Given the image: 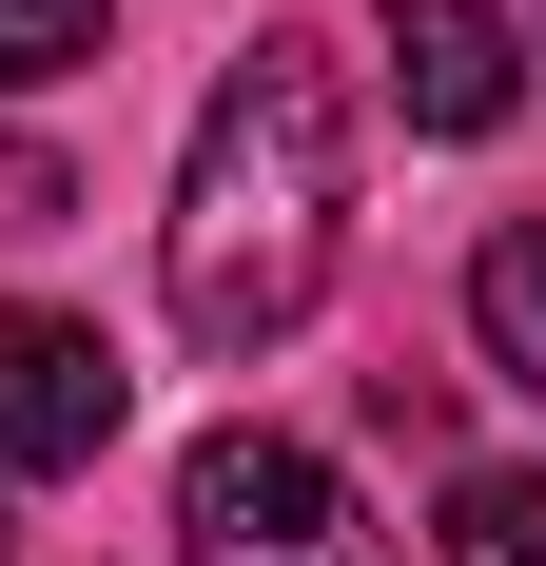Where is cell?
I'll list each match as a JSON object with an SVG mask.
<instances>
[{"mask_svg": "<svg viewBox=\"0 0 546 566\" xmlns=\"http://www.w3.org/2000/svg\"><path fill=\"white\" fill-rule=\"evenodd\" d=\"M332 216H351V78H332L293 20L196 98V157H176V216H157V293L196 352H273L313 333L332 293Z\"/></svg>", "mask_w": 546, "mask_h": 566, "instance_id": "obj_1", "label": "cell"}, {"mask_svg": "<svg viewBox=\"0 0 546 566\" xmlns=\"http://www.w3.org/2000/svg\"><path fill=\"white\" fill-rule=\"evenodd\" d=\"M176 547L196 566H390L371 509H351V469L293 450V430H196L176 450Z\"/></svg>", "mask_w": 546, "mask_h": 566, "instance_id": "obj_2", "label": "cell"}, {"mask_svg": "<svg viewBox=\"0 0 546 566\" xmlns=\"http://www.w3.org/2000/svg\"><path fill=\"white\" fill-rule=\"evenodd\" d=\"M117 450V352L78 313H0V469H98Z\"/></svg>", "mask_w": 546, "mask_h": 566, "instance_id": "obj_3", "label": "cell"}, {"mask_svg": "<svg viewBox=\"0 0 546 566\" xmlns=\"http://www.w3.org/2000/svg\"><path fill=\"white\" fill-rule=\"evenodd\" d=\"M390 98H410V137H507V98H527L507 0H390Z\"/></svg>", "mask_w": 546, "mask_h": 566, "instance_id": "obj_4", "label": "cell"}, {"mask_svg": "<svg viewBox=\"0 0 546 566\" xmlns=\"http://www.w3.org/2000/svg\"><path fill=\"white\" fill-rule=\"evenodd\" d=\"M469 352H489L507 391H546V216H489V254H469Z\"/></svg>", "mask_w": 546, "mask_h": 566, "instance_id": "obj_5", "label": "cell"}, {"mask_svg": "<svg viewBox=\"0 0 546 566\" xmlns=\"http://www.w3.org/2000/svg\"><path fill=\"white\" fill-rule=\"evenodd\" d=\"M449 566H546V469H449Z\"/></svg>", "mask_w": 546, "mask_h": 566, "instance_id": "obj_6", "label": "cell"}, {"mask_svg": "<svg viewBox=\"0 0 546 566\" xmlns=\"http://www.w3.org/2000/svg\"><path fill=\"white\" fill-rule=\"evenodd\" d=\"M98 59V0H0V78L40 98V78H78Z\"/></svg>", "mask_w": 546, "mask_h": 566, "instance_id": "obj_7", "label": "cell"}]
</instances>
